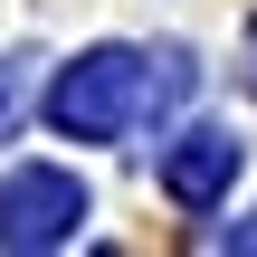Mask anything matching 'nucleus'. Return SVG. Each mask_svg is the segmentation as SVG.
<instances>
[{
  "label": "nucleus",
  "mask_w": 257,
  "mask_h": 257,
  "mask_svg": "<svg viewBox=\"0 0 257 257\" xmlns=\"http://www.w3.org/2000/svg\"><path fill=\"white\" fill-rule=\"evenodd\" d=\"M191 86V57L172 48V57H143V48H95V57H76L67 76H57V95H48V114H57V134H76V143H124L153 105H172Z\"/></svg>",
  "instance_id": "1"
},
{
  "label": "nucleus",
  "mask_w": 257,
  "mask_h": 257,
  "mask_svg": "<svg viewBox=\"0 0 257 257\" xmlns=\"http://www.w3.org/2000/svg\"><path fill=\"white\" fill-rule=\"evenodd\" d=\"M76 219H86L76 172L29 162V172H10V181H0V248H57V238H76Z\"/></svg>",
  "instance_id": "2"
},
{
  "label": "nucleus",
  "mask_w": 257,
  "mask_h": 257,
  "mask_svg": "<svg viewBox=\"0 0 257 257\" xmlns=\"http://www.w3.org/2000/svg\"><path fill=\"white\" fill-rule=\"evenodd\" d=\"M229 181H238V143H229V134H181V143L162 153V191H172L181 210H210Z\"/></svg>",
  "instance_id": "3"
},
{
  "label": "nucleus",
  "mask_w": 257,
  "mask_h": 257,
  "mask_svg": "<svg viewBox=\"0 0 257 257\" xmlns=\"http://www.w3.org/2000/svg\"><path fill=\"white\" fill-rule=\"evenodd\" d=\"M19 114H29V57H0V143L19 134Z\"/></svg>",
  "instance_id": "4"
},
{
  "label": "nucleus",
  "mask_w": 257,
  "mask_h": 257,
  "mask_svg": "<svg viewBox=\"0 0 257 257\" xmlns=\"http://www.w3.org/2000/svg\"><path fill=\"white\" fill-rule=\"evenodd\" d=\"M229 248H257V219H238V229H229Z\"/></svg>",
  "instance_id": "5"
}]
</instances>
